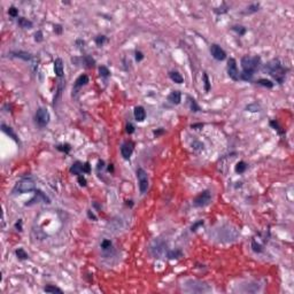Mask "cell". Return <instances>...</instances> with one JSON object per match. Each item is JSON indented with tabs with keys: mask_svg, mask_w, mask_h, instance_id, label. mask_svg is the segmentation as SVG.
<instances>
[{
	"mask_svg": "<svg viewBox=\"0 0 294 294\" xmlns=\"http://www.w3.org/2000/svg\"><path fill=\"white\" fill-rule=\"evenodd\" d=\"M286 70L287 69H285L278 60H271L263 68V71L264 72H268L269 75L275 78L279 84H283V82H284Z\"/></svg>",
	"mask_w": 294,
	"mask_h": 294,
	"instance_id": "obj_1",
	"label": "cell"
},
{
	"mask_svg": "<svg viewBox=\"0 0 294 294\" xmlns=\"http://www.w3.org/2000/svg\"><path fill=\"white\" fill-rule=\"evenodd\" d=\"M261 59L260 56H249L245 55L241 59V67H242V74H247L253 76L254 72L259 69Z\"/></svg>",
	"mask_w": 294,
	"mask_h": 294,
	"instance_id": "obj_2",
	"label": "cell"
},
{
	"mask_svg": "<svg viewBox=\"0 0 294 294\" xmlns=\"http://www.w3.org/2000/svg\"><path fill=\"white\" fill-rule=\"evenodd\" d=\"M36 189L35 182L31 178H26L16 183V185L13 189V194H23L26 192L34 191Z\"/></svg>",
	"mask_w": 294,
	"mask_h": 294,
	"instance_id": "obj_3",
	"label": "cell"
},
{
	"mask_svg": "<svg viewBox=\"0 0 294 294\" xmlns=\"http://www.w3.org/2000/svg\"><path fill=\"white\" fill-rule=\"evenodd\" d=\"M50 118H51L50 113H48V110H47L46 108H38V109H37L36 115H35V120H36L37 125H38L39 128L46 127V125L48 124V122H50Z\"/></svg>",
	"mask_w": 294,
	"mask_h": 294,
	"instance_id": "obj_4",
	"label": "cell"
},
{
	"mask_svg": "<svg viewBox=\"0 0 294 294\" xmlns=\"http://www.w3.org/2000/svg\"><path fill=\"white\" fill-rule=\"evenodd\" d=\"M137 178H138V184H139V190L141 194H145L148 190V186H149V182H148V176L147 173L143 169V168H138L137 169Z\"/></svg>",
	"mask_w": 294,
	"mask_h": 294,
	"instance_id": "obj_5",
	"label": "cell"
},
{
	"mask_svg": "<svg viewBox=\"0 0 294 294\" xmlns=\"http://www.w3.org/2000/svg\"><path fill=\"white\" fill-rule=\"evenodd\" d=\"M211 200V194L209 191H203L201 192L199 195H197L193 200V205L195 207H205Z\"/></svg>",
	"mask_w": 294,
	"mask_h": 294,
	"instance_id": "obj_6",
	"label": "cell"
},
{
	"mask_svg": "<svg viewBox=\"0 0 294 294\" xmlns=\"http://www.w3.org/2000/svg\"><path fill=\"white\" fill-rule=\"evenodd\" d=\"M227 75L233 80H239V78H240L238 67H237V62L233 58H230L227 61Z\"/></svg>",
	"mask_w": 294,
	"mask_h": 294,
	"instance_id": "obj_7",
	"label": "cell"
},
{
	"mask_svg": "<svg viewBox=\"0 0 294 294\" xmlns=\"http://www.w3.org/2000/svg\"><path fill=\"white\" fill-rule=\"evenodd\" d=\"M210 53L213 55V58L217 61H223L226 59V53L224 52V50L218 46L217 44H213L210 46Z\"/></svg>",
	"mask_w": 294,
	"mask_h": 294,
	"instance_id": "obj_8",
	"label": "cell"
},
{
	"mask_svg": "<svg viewBox=\"0 0 294 294\" xmlns=\"http://www.w3.org/2000/svg\"><path fill=\"white\" fill-rule=\"evenodd\" d=\"M39 202H44V203H50L51 201L50 199L44 194L42 191L37 190L36 191V194L35 197L32 198V199L30 200V201H28L26 203V206H32V205H35V203H39Z\"/></svg>",
	"mask_w": 294,
	"mask_h": 294,
	"instance_id": "obj_9",
	"label": "cell"
},
{
	"mask_svg": "<svg viewBox=\"0 0 294 294\" xmlns=\"http://www.w3.org/2000/svg\"><path fill=\"white\" fill-rule=\"evenodd\" d=\"M133 148H135V144L132 141H125V143H123L121 146V154L123 156V159L129 160L130 157H131V155H132Z\"/></svg>",
	"mask_w": 294,
	"mask_h": 294,
	"instance_id": "obj_10",
	"label": "cell"
},
{
	"mask_svg": "<svg viewBox=\"0 0 294 294\" xmlns=\"http://www.w3.org/2000/svg\"><path fill=\"white\" fill-rule=\"evenodd\" d=\"M189 288H187V292H198V288L197 287H199L200 290H201V292H207L209 291V287L207 285H205L203 283H201V282H198V280H190L189 283ZM199 293V292H198Z\"/></svg>",
	"mask_w": 294,
	"mask_h": 294,
	"instance_id": "obj_11",
	"label": "cell"
},
{
	"mask_svg": "<svg viewBox=\"0 0 294 294\" xmlns=\"http://www.w3.org/2000/svg\"><path fill=\"white\" fill-rule=\"evenodd\" d=\"M151 252L154 256H161L165 252V244L161 242L160 240H155L153 245L151 246Z\"/></svg>",
	"mask_w": 294,
	"mask_h": 294,
	"instance_id": "obj_12",
	"label": "cell"
},
{
	"mask_svg": "<svg viewBox=\"0 0 294 294\" xmlns=\"http://www.w3.org/2000/svg\"><path fill=\"white\" fill-rule=\"evenodd\" d=\"M133 116H135V118H136V121L137 122L144 121V120L146 118V112H145L144 107L137 106V107L135 108V110H133Z\"/></svg>",
	"mask_w": 294,
	"mask_h": 294,
	"instance_id": "obj_13",
	"label": "cell"
},
{
	"mask_svg": "<svg viewBox=\"0 0 294 294\" xmlns=\"http://www.w3.org/2000/svg\"><path fill=\"white\" fill-rule=\"evenodd\" d=\"M168 100L173 105H179L181 104V100H182V94L179 91H173L169 97H168Z\"/></svg>",
	"mask_w": 294,
	"mask_h": 294,
	"instance_id": "obj_14",
	"label": "cell"
},
{
	"mask_svg": "<svg viewBox=\"0 0 294 294\" xmlns=\"http://www.w3.org/2000/svg\"><path fill=\"white\" fill-rule=\"evenodd\" d=\"M54 71H55V75L58 77L63 76V62H62L60 58L54 61Z\"/></svg>",
	"mask_w": 294,
	"mask_h": 294,
	"instance_id": "obj_15",
	"label": "cell"
},
{
	"mask_svg": "<svg viewBox=\"0 0 294 294\" xmlns=\"http://www.w3.org/2000/svg\"><path fill=\"white\" fill-rule=\"evenodd\" d=\"M87 83H88V76L87 75H80L75 82V88H79V87L84 86V85H86Z\"/></svg>",
	"mask_w": 294,
	"mask_h": 294,
	"instance_id": "obj_16",
	"label": "cell"
},
{
	"mask_svg": "<svg viewBox=\"0 0 294 294\" xmlns=\"http://www.w3.org/2000/svg\"><path fill=\"white\" fill-rule=\"evenodd\" d=\"M1 130L6 133V135H8V136H10L12 138L14 139L16 143H18V136H16V133L13 131V129L10 128V127H7L6 124H1Z\"/></svg>",
	"mask_w": 294,
	"mask_h": 294,
	"instance_id": "obj_17",
	"label": "cell"
},
{
	"mask_svg": "<svg viewBox=\"0 0 294 294\" xmlns=\"http://www.w3.org/2000/svg\"><path fill=\"white\" fill-rule=\"evenodd\" d=\"M169 77H170V79H171L173 82L177 83V84H182L183 82H184L183 76L179 74V72H177V71H170V72H169Z\"/></svg>",
	"mask_w": 294,
	"mask_h": 294,
	"instance_id": "obj_18",
	"label": "cell"
},
{
	"mask_svg": "<svg viewBox=\"0 0 294 294\" xmlns=\"http://www.w3.org/2000/svg\"><path fill=\"white\" fill-rule=\"evenodd\" d=\"M70 173H74V175H77V176H79L80 173H83V165H82L80 162H76V163H74L72 167L70 168Z\"/></svg>",
	"mask_w": 294,
	"mask_h": 294,
	"instance_id": "obj_19",
	"label": "cell"
},
{
	"mask_svg": "<svg viewBox=\"0 0 294 294\" xmlns=\"http://www.w3.org/2000/svg\"><path fill=\"white\" fill-rule=\"evenodd\" d=\"M12 54L14 55V56H16V58H20V59H22V60H31V54L28 52H23V51H18V52H12Z\"/></svg>",
	"mask_w": 294,
	"mask_h": 294,
	"instance_id": "obj_20",
	"label": "cell"
},
{
	"mask_svg": "<svg viewBox=\"0 0 294 294\" xmlns=\"http://www.w3.org/2000/svg\"><path fill=\"white\" fill-rule=\"evenodd\" d=\"M18 26L23 29H30V28H32V22L29 21L28 18H18Z\"/></svg>",
	"mask_w": 294,
	"mask_h": 294,
	"instance_id": "obj_21",
	"label": "cell"
},
{
	"mask_svg": "<svg viewBox=\"0 0 294 294\" xmlns=\"http://www.w3.org/2000/svg\"><path fill=\"white\" fill-rule=\"evenodd\" d=\"M183 256V252L181 249H175V251H170L168 252V257L169 259H179Z\"/></svg>",
	"mask_w": 294,
	"mask_h": 294,
	"instance_id": "obj_22",
	"label": "cell"
},
{
	"mask_svg": "<svg viewBox=\"0 0 294 294\" xmlns=\"http://www.w3.org/2000/svg\"><path fill=\"white\" fill-rule=\"evenodd\" d=\"M256 83H257L259 85H261V86L268 87V88L274 87V83H272L271 80H269V79H265V78H261V79H259Z\"/></svg>",
	"mask_w": 294,
	"mask_h": 294,
	"instance_id": "obj_23",
	"label": "cell"
},
{
	"mask_svg": "<svg viewBox=\"0 0 294 294\" xmlns=\"http://www.w3.org/2000/svg\"><path fill=\"white\" fill-rule=\"evenodd\" d=\"M44 291H45V292H47V293H60V294L63 293L61 288L56 287V286H52V285L46 286V287L44 288Z\"/></svg>",
	"mask_w": 294,
	"mask_h": 294,
	"instance_id": "obj_24",
	"label": "cell"
},
{
	"mask_svg": "<svg viewBox=\"0 0 294 294\" xmlns=\"http://www.w3.org/2000/svg\"><path fill=\"white\" fill-rule=\"evenodd\" d=\"M187 99H189V102H190V108L192 112H199L200 110V107L198 106L197 104V101L192 98V97H187Z\"/></svg>",
	"mask_w": 294,
	"mask_h": 294,
	"instance_id": "obj_25",
	"label": "cell"
},
{
	"mask_svg": "<svg viewBox=\"0 0 294 294\" xmlns=\"http://www.w3.org/2000/svg\"><path fill=\"white\" fill-rule=\"evenodd\" d=\"M246 169H247V165H246L244 161H240L239 163H237V165H235V173H245Z\"/></svg>",
	"mask_w": 294,
	"mask_h": 294,
	"instance_id": "obj_26",
	"label": "cell"
},
{
	"mask_svg": "<svg viewBox=\"0 0 294 294\" xmlns=\"http://www.w3.org/2000/svg\"><path fill=\"white\" fill-rule=\"evenodd\" d=\"M15 254H16V256H18L20 260H26L29 257V255L26 253V251L23 249V248H18V251L15 252Z\"/></svg>",
	"mask_w": 294,
	"mask_h": 294,
	"instance_id": "obj_27",
	"label": "cell"
},
{
	"mask_svg": "<svg viewBox=\"0 0 294 294\" xmlns=\"http://www.w3.org/2000/svg\"><path fill=\"white\" fill-rule=\"evenodd\" d=\"M252 248H253V251L255 252V253H261V252H263V247L260 245L259 242H256V240H253V241H252Z\"/></svg>",
	"mask_w": 294,
	"mask_h": 294,
	"instance_id": "obj_28",
	"label": "cell"
},
{
	"mask_svg": "<svg viewBox=\"0 0 294 294\" xmlns=\"http://www.w3.org/2000/svg\"><path fill=\"white\" fill-rule=\"evenodd\" d=\"M203 84H205V90H206V92H209V90H210V80H209L208 75L206 72H203Z\"/></svg>",
	"mask_w": 294,
	"mask_h": 294,
	"instance_id": "obj_29",
	"label": "cell"
},
{
	"mask_svg": "<svg viewBox=\"0 0 294 294\" xmlns=\"http://www.w3.org/2000/svg\"><path fill=\"white\" fill-rule=\"evenodd\" d=\"M99 72H100V76H102V77H108L109 76V70L107 67H105V66H101L100 68H99Z\"/></svg>",
	"mask_w": 294,
	"mask_h": 294,
	"instance_id": "obj_30",
	"label": "cell"
},
{
	"mask_svg": "<svg viewBox=\"0 0 294 294\" xmlns=\"http://www.w3.org/2000/svg\"><path fill=\"white\" fill-rule=\"evenodd\" d=\"M84 62H85V64H86L88 68L93 67V66H94V63H95V61L93 60L91 56H88V55H86V56L84 58Z\"/></svg>",
	"mask_w": 294,
	"mask_h": 294,
	"instance_id": "obj_31",
	"label": "cell"
},
{
	"mask_svg": "<svg viewBox=\"0 0 294 294\" xmlns=\"http://www.w3.org/2000/svg\"><path fill=\"white\" fill-rule=\"evenodd\" d=\"M232 29H233L237 34H239V36H242V35H245V34H246V28H244V26H234Z\"/></svg>",
	"mask_w": 294,
	"mask_h": 294,
	"instance_id": "obj_32",
	"label": "cell"
},
{
	"mask_svg": "<svg viewBox=\"0 0 294 294\" xmlns=\"http://www.w3.org/2000/svg\"><path fill=\"white\" fill-rule=\"evenodd\" d=\"M270 125H271V127H272V128H274V129H275V130H277V131H278V132H279L280 135H283V133H284V131H283V130H282V128L279 127V124H278V122H276V121H271V122H270Z\"/></svg>",
	"mask_w": 294,
	"mask_h": 294,
	"instance_id": "obj_33",
	"label": "cell"
},
{
	"mask_svg": "<svg viewBox=\"0 0 294 294\" xmlns=\"http://www.w3.org/2000/svg\"><path fill=\"white\" fill-rule=\"evenodd\" d=\"M9 15L12 16V18H16L18 14V9L16 7H14V6H12V7H9V10H8Z\"/></svg>",
	"mask_w": 294,
	"mask_h": 294,
	"instance_id": "obj_34",
	"label": "cell"
},
{
	"mask_svg": "<svg viewBox=\"0 0 294 294\" xmlns=\"http://www.w3.org/2000/svg\"><path fill=\"white\" fill-rule=\"evenodd\" d=\"M246 109H247V110H249V112H259L260 106L257 104H253V105L247 106V107H246Z\"/></svg>",
	"mask_w": 294,
	"mask_h": 294,
	"instance_id": "obj_35",
	"label": "cell"
},
{
	"mask_svg": "<svg viewBox=\"0 0 294 294\" xmlns=\"http://www.w3.org/2000/svg\"><path fill=\"white\" fill-rule=\"evenodd\" d=\"M112 247V242H110V240H107V239H105L104 241L101 242V248L102 249H109Z\"/></svg>",
	"mask_w": 294,
	"mask_h": 294,
	"instance_id": "obj_36",
	"label": "cell"
},
{
	"mask_svg": "<svg viewBox=\"0 0 294 294\" xmlns=\"http://www.w3.org/2000/svg\"><path fill=\"white\" fill-rule=\"evenodd\" d=\"M105 42H106V37H105V36H98V37L95 38V43H97L98 46H102Z\"/></svg>",
	"mask_w": 294,
	"mask_h": 294,
	"instance_id": "obj_37",
	"label": "cell"
},
{
	"mask_svg": "<svg viewBox=\"0 0 294 294\" xmlns=\"http://www.w3.org/2000/svg\"><path fill=\"white\" fill-rule=\"evenodd\" d=\"M58 149H59V151H61V152L68 153L70 149H71V147H70V145L66 144V145H59V146H58Z\"/></svg>",
	"mask_w": 294,
	"mask_h": 294,
	"instance_id": "obj_38",
	"label": "cell"
},
{
	"mask_svg": "<svg viewBox=\"0 0 294 294\" xmlns=\"http://www.w3.org/2000/svg\"><path fill=\"white\" fill-rule=\"evenodd\" d=\"M259 8H260L259 4H254V5H251L247 9H248V13H254V12H257Z\"/></svg>",
	"mask_w": 294,
	"mask_h": 294,
	"instance_id": "obj_39",
	"label": "cell"
},
{
	"mask_svg": "<svg viewBox=\"0 0 294 294\" xmlns=\"http://www.w3.org/2000/svg\"><path fill=\"white\" fill-rule=\"evenodd\" d=\"M125 131H127V133H129V135H131V133H133L135 132V127L131 124V123H128L127 124V127H125Z\"/></svg>",
	"mask_w": 294,
	"mask_h": 294,
	"instance_id": "obj_40",
	"label": "cell"
},
{
	"mask_svg": "<svg viewBox=\"0 0 294 294\" xmlns=\"http://www.w3.org/2000/svg\"><path fill=\"white\" fill-rule=\"evenodd\" d=\"M78 183H79L80 186H86V179H85V177H83L82 175H79L78 176Z\"/></svg>",
	"mask_w": 294,
	"mask_h": 294,
	"instance_id": "obj_41",
	"label": "cell"
},
{
	"mask_svg": "<svg viewBox=\"0 0 294 294\" xmlns=\"http://www.w3.org/2000/svg\"><path fill=\"white\" fill-rule=\"evenodd\" d=\"M35 40L36 42H42L43 40V34H42V31H37L35 34Z\"/></svg>",
	"mask_w": 294,
	"mask_h": 294,
	"instance_id": "obj_42",
	"label": "cell"
},
{
	"mask_svg": "<svg viewBox=\"0 0 294 294\" xmlns=\"http://www.w3.org/2000/svg\"><path fill=\"white\" fill-rule=\"evenodd\" d=\"M201 225H203V221H199V222H197V223H194V224L192 225V227H191V230L192 231H197V229L201 226Z\"/></svg>",
	"mask_w": 294,
	"mask_h": 294,
	"instance_id": "obj_43",
	"label": "cell"
},
{
	"mask_svg": "<svg viewBox=\"0 0 294 294\" xmlns=\"http://www.w3.org/2000/svg\"><path fill=\"white\" fill-rule=\"evenodd\" d=\"M192 147H193L194 149H202V148H203V145H202L201 143L195 141V143H193V144H192Z\"/></svg>",
	"mask_w": 294,
	"mask_h": 294,
	"instance_id": "obj_44",
	"label": "cell"
},
{
	"mask_svg": "<svg viewBox=\"0 0 294 294\" xmlns=\"http://www.w3.org/2000/svg\"><path fill=\"white\" fill-rule=\"evenodd\" d=\"M90 173V163H88V162H86V163L83 165V173Z\"/></svg>",
	"mask_w": 294,
	"mask_h": 294,
	"instance_id": "obj_45",
	"label": "cell"
},
{
	"mask_svg": "<svg viewBox=\"0 0 294 294\" xmlns=\"http://www.w3.org/2000/svg\"><path fill=\"white\" fill-rule=\"evenodd\" d=\"M54 31L58 34V35H60L61 32H62V26L60 24H56V26H54Z\"/></svg>",
	"mask_w": 294,
	"mask_h": 294,
	"instance_id": "obj_46",
	"label": "cell"
},
{
	"mask_svg": "<svg viewBox=\"0 0 294 294\" xmlns=\"http://www.w3.org/2000/svg\"><path fill=\"white\" fill-rule=\"evenodd\" d=\"M143 59H144V54L141 52H136V60L139 62V61H141Z\"/></svg>",
	"mask_w": 294,
	"mask_h": 294,
	"instance_id": "obj_47",
	"label": "cell"
},
{
	"mask_svg": "<svg viewBox=\"0 0 294 294\" xmlns=\"http://www.w3.org/2000/svg\"><path fill=\"white\" fill-rule=\"evenodd\" d=\"M15 227L18 229V231H22V219H18V222H16Z\"/></svg>",
	"mask_w": 294,
	"mask_h": 294,
	"instance_id": "obj_48",
	"label": "cell"
},
{
	"mask_svg": "<svg viewBox=\"0 0 294 294\" xmlns=\"http://www.w3.org/2000/svg\"><path fill=\"white\" fill-rule=\"evenodd\" d=\"M202 127H203V124H202V123H199V124H192V125H191V128H192V129H201Z\"/></svg>",
	"mask_w": 294,
	"mask_h": 294,
	"instance_id": "obj_49",
	"label": "cell"
},
{
	"mask_svg": "<svg viewBox=\"0 0 294 294\" xmlns=\"http://www.w3.org/2000/svg\"><path fill=\"white\" fill-rule=\"evenodd\" d=\"M87 216H88V218H92V219L97 221V217H95V215L93 214V213H91V210H88V211H87Z\"/></svg>",
	"mask_w": 294,
	"mask_h": 294,
	"instance_id": "obj_50",
	"label": "cell"
},
{
	"mask_svg": "<svg viewBox=\"0 0 294 294\" xmlns=\"http://www.w3.org/2000/svg\"><path fill=\"white\" fill-rule=\"evenodd\" d=\"M108 170H109V171H113V170H114V168H113V165H109V167H108Z\"/></svg>",
	"mask_w": 294,
	"mask_h": 294,
	"instance_id": "obj_51",
	"label": "cell"
}]
</instances>
